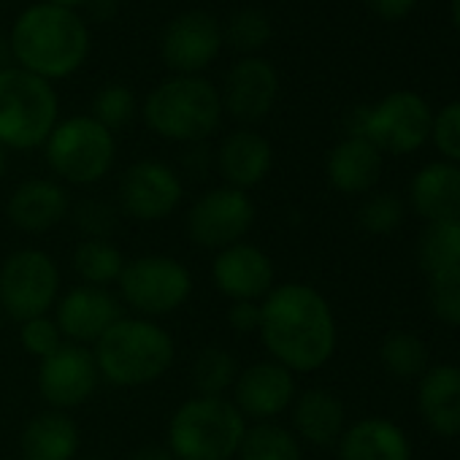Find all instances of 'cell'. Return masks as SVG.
Listing matches in <instances>:
<instances>
[{"label": "cell", "mask_w": 460, "mask_h": 460, "mask_svg": "<svg viewBox=\"0 0 460 460\" xmlns=\"http://www.w3.org/2000/svg\"><path fill=\"white\" fill-rule=\"evenodd\" d=\"M271 165H274L271 141L250 128L225 136L217 149V171L222 181L244 192L258 187L271 173Z\"/></svg>", "instance_id": "obj_20"}, {"label": "cell", "mask_w": 460, "mask_h": 460, "mask_svg": "<svg viewBox=\"0 0 460 460\" xmlns=\"http://www.w3.org/2000/svg\"><path fill=\"white\" fill-rule=\"evenodd\" d=\"M258 208L250 192L236 187H211L195 198L187 211V239L200 247L219 252L247 239L255 225Z\"/></svg>", "instance_id": "obj_11"}, {"label": "cell", "mask_w": 460, "mask_h": 460, "mask_svg": "<svg viewBox=\"0 0 460 460\" xmlns=\"http://www.w3.org/2000/svg\"><path fill=\"white\" fill-rule=\"evenodd\" d=\"M82 433L68 411L44 409L28 420L20 436L22 460H76Z\"/></svg>", "instance_id": "obj_24"}, {"label": "cell", "mask_w": 460, "mask_h": 460, "mask_svg": "<svg viewBox=\"0 0 460 460\" xmlns=\"http://www.w3.org/2000/svg\"><path fill=\"white\" fill-rule=\"evenodd\" d=\"M449 14H452V25L460 33V0H449Z\"/></svg>", "instance_id": "obj_43"}, {"label": "cell", "mask_w": 460, "mask_h": 460, "mask_svg": "<svg viewBox=\"0 0 460 460\" xmlns=\"http://www.w3.org/2000/svg\"><path fill=\"white\" fill-rule=\"evenodd\" d=\"M4 173H6V149L0 146V179H4Z\"/></svg>", "instance_id": "obj_46"}, {"label": "cell", "mask_w": 460, "mask_h": 460, "mask_svg": "<svg viewBox=\"0 0 460 460\" xmlns=\"http://www.w3.org/2000/svg\"><path fill=\"white\" fill-rule=\"evenodd\" d=\"M214 288L234 301H263L277 288V269L269 252L258 244L239 242L214 255L211 263Z\"/></svg>", "instance_id": "obj_16"}, {"label": "cell", "mask_w": 460, "mask_h": 460, "mask_svg": "<svg viewBox=\"0 0 460 460\" xmlns=\"http://www.w3.org/2000/svg\"><path fill=\"white\" fill-rule=\"evenodd\" d=\"M184 198L181 176L163 160H138L119 176L117 208L136 222L168 219Z\"/></svg>", "instance_id": "obj_12"}, {"label": "cell", "mask_w": 460, "mask_h": 460, "mask_svg": "<svg viewBox=\"0 0 460 460\" xmlns=\"http://www.w3.org/2000/svg\"><path fill=\"white\" fill-rule=\"evenodd\" d=\"M93 355L103 382L114 387H144L171 371L176 341L155 320L122 317L95 341Z\"/></svg>", "instance_id": "obj_3"}, {"label": "cell", "mask_w": 460, "mask_h": 460, "mask_svg": "<svg viewBox=\"0 0 460 460\" xmlns=\"http://www.w3.org/2000/svg\"><path fill=\"white\" fill-rule=\"evenodd\" d=\"M87 6L98 20H109L117 12V0H87Z\"/></svg>", "instance_id": "obj_42"}, {"label": "cell", "mask_w": 460, "mask_h": 460, "mask_svg": "<svg viewBox=\"0 0 460 460\" xmlns=\"http://www.w3.org/2000/svg\"><path fill=\"white\" fill-rule=\"evenodd\" d=\"M227 325L236 333H258L261 331V301H234L227 309Z\"/></svg>", "instance_id": "obj_39"}, {"label": "cell", "mask_w": 460, "mask_h": 460, "mask_svg": "<svg viewBox=\"0 0 460 460\" xmlns=\"http://www.w3.org/2000/svg\"><path fill=\"white\" fill-rule=\"evenodd\" d=\"M366 6L385 22H398V20H406L414 6H417V0H366Z\"/></svg>", "instance_id": "obj_40"}, {"label": "cell", "mask_w": 460, "mask_h": 460, "mask_svg": "<svg viewBox=\"0 0 460 460\" xmlns=\"http://www.w3.org/2000/svg\"><path fill=\"white\" fill-rule=\"evenodd\" d=\"M95 122H101L106 130H119L133 122L136 117V95L125 84H106L93 98V114Z\"/></svg>", "instance_id": "obj_32"}, {"label": "cell", "mask_w": 460, "mask_h": 460, "mask_svg": "<svg viewBox=\"0 0 460 460\" xmlns=\"http://www.w3.org/2000/svg\"><path fill=\"white\" fill-rule=\"evenodd\" d=\"M222 28L206 12H184L173 17L160 39L163 63L179 76H198L214 63L222 47Z\"/></svg>", "instance_id": "obj_15"}, {"label": "cell", "mask_w": 460, "mask_h": 460, "mask_svg": "<svg viewBox=\"0 0 460 460\" xmlns=\"http://www.w3.org/2000/svg\"><path fill=\"white\" fill-rule=\"evenodd\" d=\"M60 266L36 247L12 252L0 263V312L14 323L49 314L60 298Z\"/></svg>", "instance_id": "obj_10"}, {"label": "cell", "mask_w": 460, "mask_h": 460, "mask_svg": "<svg viewBox=\"0 0 460 460\" xmlns=\"http://www.w3.org/2000/svg\"><path fill=\"white\" fill-rule=\"evenodd\" d=\"M0 323H4V312H0Z\"/></svg>", "instance_id": "obj_48"}, {"label": "cell", "mask_w": 460, "mask_h": 460, "mask_svg": "<svg viewBox=\"0 0 460 460\" xmlns=\"http://www.w3.org/2000/svg\"><path fill=\"white\" fill-rule=\"evenodd\" d=\"M9 58H12V47L6 41H0V68H6Z\"/></svg>", "instance_id": "obj_45"}, {"label": "cell", "mask_w": 460, "mask_h": 460, "mask_svg": "<svg viewBox=\"0 0 460 460\" xmlns=\"http://www.w3.org/2000/svg\"><path fill=\"white\" fill-rule=\"evenodd\" d=\"M76 460H106V457H76Z\"/></svg>", "instance_id": "obj_47"}, {"label": "cell", "mask_w": 460, "mask_h": 460, "mask_svg": "<svg viewBox=\"0 0 460 460\" xmlns=\"http://www.w3.org/2000/svg\"><path fill=\"white\" fill-rule=\"evenodd\" d=\"M9 47L20 68L52 82L82 68L90 55V31L71 9L39 4L20 14Z\"/></svg>", "instance_id": "obj_2"}, {"label": "cell", "mask_w": 460, "mask_h": 460, "mask_svg": "<svg viewBox=\"0 0 460 460\" xmlns=\"http://www.w3.org/2000/svg\"><path fill=\"white\" fill-rule=\"evenodd\" d=\"M47 4L60 6V9H71V12H74V6H82V4H87V0H47Z\"/></svg>", "instance_id": "obj_44"}, {"label": "cell", "mask_w": 460, "mask_h": 460, "mask_svg": "<svg viewBox=\"0 0 460 460\" xmlns=\"http://www.w3.org/2000/svg\"><path fill=\"white\" fill-rule=\"evenodd\" d=\"M20 344L22 349L36 358V360H44L49 358L55 349H60L66 344L55 317L49 314H41V317H33V320H25L20 323Z\"/></svg>", "instance_id": "obj_37"}, {"label": "cell", "mask_w": 460, "mask_h": 460, "mask_svg": "<svg viewBox=\"0 0 460 460\" xmlns=\"http://www.w3.org/2000/svg\"><path fill=\"white\" fill-rule=\"evenodd\" d=\"M433 111L420 93L395 90L374 106H358L347 117V136L368 138L382 155H411L430 138Z\"/></svg>", "instance_id": "obj_7"}, {"label": "cell", "mask_w": 460, "mask_h": 460, "mask_svg": "<svg viewBox=\"0 0 460 460\" xmlns=\"http://www.w3.org/2000/svg\"><path fill=\"white\" fill-rule=\"evenodd\" d=\"M144 119L160 138L200 144L219 128L222 98L200 76H173L146 95Z\"/></svg>", "instance_id": "obj_5"}, {"label": "cell", "mask_w": 460, "mask_h": 460, "mask_svg": "<svg viewBox=\"0 0 460 460\" xmlns=\"http://www.w3.org/2000/svg\"><path fill=\"white\" fill-rule=\"evenodd\" d=\"M44 152L58 179L87 187L109 176L117 157V141L114 133L95 122L90 114H76L55 125Z\"/></svg>", "instance_id": "obj_8"}, {"label": "cell", "mask_w": 460, "mask_h": 460, "mask_svg": "<svg viewBox=\"0 0 460 460\" xmlns=\"http://www.w3.org/2000/svg\"><path fill=\"white\" fill-rule=\"evenodd\" d=\"M60 103L52 82L20 68H0V146H44L58 125Z\"/></svg>", "instance_id": "obj_6"}, {"label": "cell", "mask_w": 460, "mask_h": 460, "mask_svg": "<svg viewBox=\"0 0 460 460\" xmlns=\"http://www.w3.org/2000/svg\"><path fill=\"white\" fill-rule=\"evenodd\" d=\"M239 371L242 368H239V360L234 352L219 344H208L195 355V360L190 366V385H192L195 395L225 398V393L234 390Z\"/></svg>", "instance_id": "obj_28"}, {"label": "cell", "mask_w": 460, "mask_h": 460, "mask_svg": "<svg viewBox=\"0 0 460 460\" xmlns=\"http://www.w3.org/2000/svg\"><path fill=\"white\" fill-rule=\"evenodd\" d=\"M76 227L84 234V239H109L111 234L119 227V208H114L111 203L87 198L82 200L76 208H71Z\"/></svg>", "instance_id": "obj_36"}, {"label": "cell", "mask_w": 460, "mask_h": 460, "mask_svg": "<svg viewBox=\"0 0 460 460\" xmlns=\"http://www.w3.org/2000/svg\"><path fill=\"white\" fill-rule=\"evenodd\" d=\"M258 336L271 360L296 374L317 371L333 358L339 328L331 301L317 288L285 282L261 301Z\"/></svg>", "instance_id": "obj_1"}, {"label": "cell", "mask_w": 460, "mask_h": 460, "mask_svg": "<svg viewBox=\"0 0 460 460\" xmlns=\"http://www.w3.org/2000/svg\"><path fill=\"white\" fill-rule=\"evenodd\" d=\"M71 214V195L55 179H25L6 200L9 222L22 234H47Z\"/></svg>", "instance_id": "obj_19"}, {"label": "cell", "mask_w": 460, "mask_h": 460, "mask_svg": "<svg viewBox=\"0 0 460 460\" xmlns=\"http://www.w3.org/2000/svg\"><path fill=\"white\" fill-rule=\"evenodd\" d=\"M119 301L138 317L157 320L181 309L192 296L190 269L171 255H141L125 263L117 282Z\"/></svg>", "instance_id": "obj_9"}, {"label": "cell", "mask_w": 460, "mask_h": 460, "mask_svg": "<svg viewBox=\"0 0 460 460\" xmlns=\"http://www.w3.org/2000/svg\"><path fill=\"white\" fill-rule=\"evenodd\" d=\"M293 433L312 447H333L347 430V409L341 398L325 387H309L293 401Z\"/></svg>", "instance_id": "obj_22"}, {"label": "cell", "mask_w": 460, "mask_h": 460, "mask_svg": "<svg viewBox=\"0 0 460 460\" xmlns=\"http://www.w3.org/2000/svg\"><path fill=\"white\" fill-rule=\"evenodd\" d=\"M417 411L422 422L447 438L460 436V366L441 363L420 376Z\"/></svg>", "instance_id": "obj_21"}, {"label": "cell", "mask_w": 460, "mask_h": 460, "mask_svg": "<svg viewBox=\"0 0 460 460\" xmlns=\"http://www.w3.org/2000/svg\"><path fill=\"white\" fill-rule=\"evenodd\" d=\"M403 219V203L395 192H374L358 208V225L371 236H387Z\"/></svg>", "instance_id": "obj_34"}, {"label": "cell", "mask_w": 460, "mask_h": 460, "mask_svg": "<svg viewBox=\"0 0 460 460\" xmlns=\"http://www.w3.org/2000/svg\"><path fill=\"white\" fill-rule=\"evenodd\" d=\"M236 457L239 460H304V449L298 436L274 420V422H255L252 428H247Z\"/></svg>", "instance_id": "obj_30"}, {"label": "cell", "mask_w": 460, "mask_h": 460, "mask_svg": "<svg viewBox=\"0 0 460 460\" xmlns=\"http://www.w3.org/2000/svg\"><path fill=\"white\" fill-rule=\"evenodd\" d=\"M36 385L49 409L71 411L87 403L101 385V371L93 349L66 341L49 358L39 360Z\"/></svg>", "instance_id": "obj_13"}, {"label": "cell", "mask_w": 460, "mask_h": 460, "mask_svg": "<svg viewBox=\"0 0 460 460\" xmlns=\"http://www.w3.org/2000/svg\"><path fill=\"white\" fill-rule=\"evenodd\" d=\"M385 368L398 379H414L428 371V347L420 336L409 331H393L379 347Z\"/></svg>", "instance_id": "obj_31"}, {"label": "cell", "mask_w": 460, "mask_h": 460, "mask_svg": "<svg viewBox=\"0 0 460 460\" xmlns=\"http://www.w3.org/2000/svg\"><path fill=\"white\" fill-rule=\"evenodd\" d=\"M128 460H176L165 444H144L128 455Z\"/></svg>", "instance_id": "obj_41"}, {"label": "cell", "mask_w": 460, "mask_h": 460, "mask_svg": "<svg viewBox=\"0 0 460 460\" xmlns=\"http://www.w3.org/2000/svg\"><path fill=\"white\" fill-rule=\"evenodd\" d=\"M222 39L239 52H255L271 41V22L261 9H242L230 17Z\"/></svg>", "instance_id": "obj_33"}, {"label": "cell", "mask_w": 460, "mask_h": 460, "mask_svg": "<svg viewBox=\"0 0 460 460\" xmlns=\"http://www.w3.org/2000/svg\"><path fill=\"white\" fill-rule=\"evenodd\" d=\"M339 460H411V444L395 422L363 417L341 433Z\"/></svg>", "instance_id": "obj_25"}, {"label": "cell", "mask_w": 460, "mask_h": 460, "mask_svg": "<svg viewBox=\"0 0 460 460\" xmlns=\"http://www.w3.org/2000/svg\"><path fill=\"white\" fill-rule=\"evenodd\" d=\"M417 263L428 277L460 269V217L425 222L417 239Z\"/></svg>", "instance_id": "obj_27"}, {"label": "cell", "mask_w": 460, "mask_h": 460, "mask_svg": "<svg viewBox=\"0 0 460 460\" xmlns=\"http://www.w3.org/2000/svg\"><path fill=\"white\" fill-rule=\"evenodd\" d=\"M428 304L441 323L460 328V269L430 274Z\"/></svg>", "instance_id": "obj_35"}, {"label": "cell", "mask_w": 460, "mask_h": 460, "mask_svg": "<svg viewBox=\"0 0 460 460\" xmlns=\"http://www.w3.org/2000/svg\"><path fill=\"white\" fill-rule=\"evenodd\" d=\"M125 263L122 250L109 239H82L74 250V271L82 285L109 288L119 282Z\"/></svg>", "instance_id": "obj_29"}, {"label": "cell", "mask_w": 460, "mask_h": 460, "mask_svg": "<svg viewBox=\"0 0 460 460\" xmlns=\"http://www.w3.org/2000/svg\"><path fill=\"white\" fill-rule=\"evenodd\" d=\"M414 211L428 219H457L460 217V165L436 160L422 165L409 187Z\"/></svg>", "instance_id": "obj_26"}, {"label": "cell", "mask_w": 460, "mask_h": 460, "mask_svg": "<svg viewBox=\"0 0 460 460\" xmlns=\"http://www.w3.org/2000/svg\"><path fill=\"white\" fill-rule=\"evenodd\" d=\"M219 98L230 117L255 125L269 117L279 98V74L263 58H242L227 71Z\"/></svg>", "instance_id": "obj_18"}, {"label": "cell", "mask_w": 460, "mask_h": 460, "mask_svg": "<svg viewBox=\"0 0 460 460\" xmlns=\"http://www.w3.org/2000/svg\"><path fill=\"white\" fill-rule=\"evenodd\" d=\"M122 317V301L109 288L76 285L55 304V323L63 339L82 347H95V341Z\"/></svg>", "instance_id": "obj_17"}, {"label": "cell", "mask_w": 460, "mask_h": 460, "mask_svg": "<svg viewBox=\"0 0 460 460\" xmlns=\"http://www.w3.org/2000/svg\"><path fill=\"white\" fill-rule=\"evenodd\" d=\"M325 173L333 190L344 195L371 192L382 176V152L360 136H344L325 160Z\"/></svg>", "instance_id": "obj_23"}, {"label": "cell", "mask_w": 460, "mask_h": 460, "mask_svg": "<svg viewBox=\"0 0 460 460\" xmlns=\"http://www.w3.org/2000/svg\"><path fill=\"white\" fill-rule=\"evenodd\" d=\"M298 395L296 374L277 360H258L239 371L230 401L244 414V420L274 422L285 414Z\"/></svg>", "instance_id": "obj_14"}, {"label": "cell", "mask_w": 460, "mask_h": 460, "mask_svg": "<svg viewBox=\"0 0 460 460\" xmlns=\"http://www.w3.org/2000/svg\"><path fill=\"white\" fill-rule=\"evenodd\" d=\"M430 138L447 163L460 165V101H452L433 114Z\"/></svg>", "instance_id": "obj_38"}, {"label": "cell", "mask_w": 460, "mask_h": 460, "mask_svg": "<svg viewBox=\"0 0 460 460\" xmlns=\"http://www.w3.org/2000/svg\"><path fill=\"white\" fill-rule=\"evenodd\" d=\"M247 428L230 398L192 395L171 414L165 447L176 460H234Z\"/></svg>", "instance_id": "obj_4"}]
</instances>
